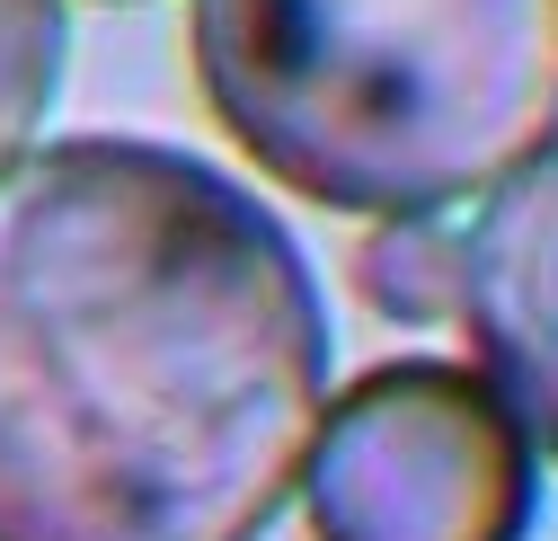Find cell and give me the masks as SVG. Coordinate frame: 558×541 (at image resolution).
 I'll list each match as a JSON object with an SVG mask.
<instances>
[{"label":"cell","instance_id":"277c9868","mask_svg":"<svg viewBox=\"0 0 558 541\" xmlns=\"http://www.w3.org/2000/svg\"><path fill=\"white\" fill-rule=\"evenodd\" d=\"M461 249V328L478 337V364L514 409V426L541 453H558V143L487 195Z\"/></svg>","mask_w":558,"mask_h":541},{"label":"cell","instance_id":"3957f363","mask_svg":"<svg viewBox=\"0 0 558 541\" xmlns=\"http://www.w3.org/2000/svg\"><path fill=\"white\" fill-rule=\"evenodd\" d=\"M302 497L319 541H523L532 435L487 373L399 356L328 399Z\"/></svg>","mask_w":558,"mask_h":541},{"label":"cell","instance_id":"5b68a950","mask_svg":"<svg viewBox=\"0 0 558 541\" xmlns=\"http://www.w3.org/2000/svg\"><path fill=\"white\" fill-rule=\"evenodd\" d=\"M461 285H470V249L444 214H390L355 249V293L381 320H408V328L461 320Z\"/></svg>","mask_w":558,"mask_h":541},{"label":"cell","instance_id":"8992f818","mask_svg":"<svg viewBox=\"0 0 558 541\" xmlns=\"http://www.w3.org/2000/svg\"><path fill=\"white\" fill-rule=\"evenodd\" d=\"M62 81V0H0V160L36 143Z\"/></svg>","mask_w":558,"mask_h":541},{"label":"cell","instance_id":"7a4b0ae2","mask_svg":"<svg viewBox=\"0 0 558 541\" xmlns=\"http://www.w3.org/2000/svg\"><path fill=\"white\" fill-rule=\"evenodd\" d=\"M222 133L328 214H444L558 143V0H195Z\"/></svg>","mask_w":558,"mask_h":541},{"label":"cell","instance_id":"6da1fadb","mask_svg":"<svg viewBox=\"0 0 558 541\" xmlns=\"http://www.w3.org/2000/svg\"><path fill=\"white\" fill-rule=\"evenodd\" d=\"M328 418L319 285L143 133L0 160V541H266Z\"/></svg>","mask_w":558,"mask_h":541}]
</instances>
